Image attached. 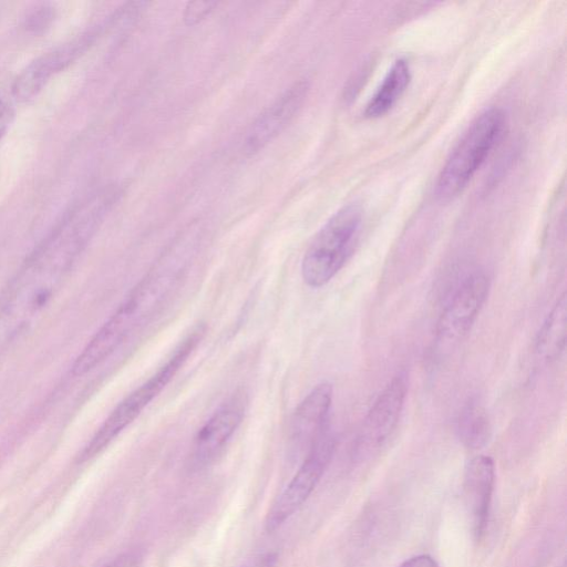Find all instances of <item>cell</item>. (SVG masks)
I'll use <instances>...</instances> for the list:
<instances>
[{
	"mask_svg": "<svg viewBox=\"0 0 567 567\" xmlns=\"http://www.w3.org/2000/svg\"><path fill=\"white\" fill-rule=\"evenodd\" d=\"M183 246L175 244L130 291L76 357L73 375L93 370L163 307L186 267L188 251Z\"/></svg>",
	"mask_w": 567,
	"mask_h": 567,
	"instance_id": "cell-1",
	"label": "cell"
},
{
	"mask_svg": "<svg viewBox=\"0 0 567 567\" xmlns=\"http://www.w3.org/2000/svg\"><path fill=\"white\" fill-rule=\"evenodd\" d=\"M505 125L506 115L499 107L486 109L474 118L437 176L439 199L452 200L465 189L502 138Z\"/></svg>",
	"mask_w": 567,
	"mask_h": 567,
	"instance_id": "cell-2",
	"label": "cell"
},
{
	"mask_svg": "<svg viewBox=\"0 0 567 567\" xmlns=\"http://www.w3.org/2000/svg\"><path fill=\"white\" fill-rule=\"evenodd\" d=\"M204 333L205 326H196L174 349L167 361L112 410L82 450L79 462H86L100 454L142 413L186 362L203 339Z\"/></svg>",
	"mask_w": 567,
	"mask_h": 567,
	"instance_id": "cell-3",
	"label": "cell"
},
{
	"mask_svg": "<svg viewBox=\"0 0 567 567\" xmlns=\"http://www.w3.org/2000/svg\"><path fill=\"white\" fill-rule=\"evenodd\" d=\"M362 223V208L354 203L344 205L326 221L301 261L307 286L320 288L341 270L359 240Z\"/></svg>",
	"mask_w": 567,
	"mask_h": 567,
	"instance_id": "cell-4",
	"label": "cell"
},
{
	"mask_svg": "<svg viewBox=\"0 0 567 567\" xmlns=\"http://www.w3.org/2000/svg\"><path fill=\"white\" fill-rule=\"evenodd\" d=\"M336 445L337 439L330 427L311 444L300 467L269 507L266 530L279 528L309 498L331 462Z\"/></svg>",
	"mask_w": 567,
	"mask_h": 567,
	"instance_id": "cell-5",
	"label": "cell"
},
{
	"mask_svg": "<svg viewBox=\"0 0 567 567\" xmlns=\"http://www.w3.org/2000/svg\"><path fill=\"white\" fill-rule=\"evenodd\" d=\"M408 388L406 373L399 372L377 396L354 441V453L359 458L373 455L392 436L404 408Z\"/></svg>",
	"mask_w": 567,
	"mask_h": 567,
	"instance_id": "cell-6",
	"label": "cell"
},
{
	"mask_svg": "<svg viewBox=\"0 0 567 567\" xmlns=\"http://www.w3.org/2000/svg\"><path fill=\"white\" fill-rule=\"evenodd\" d=\"M491 288V280L484 271L467 275L453 292L436 323L440 341L454 343L471 330L482 310Z\"/></svg>",
	"mask_w": 567,
	"mask_h": 567,
	"instance_id": "cell-7",
	"label": "cell"
},
{
	"mask_svg": "<svg viewBox=\"0 0 567 567\" xmlns=\"http://www.w3.org/2000/svg\"><path fill=\"white\" fill-rule=\"evenodd\" d=\"M247 402V394L236 391L203 424L193 441L192 467L199 470L218 455L243 422Z\"/></svg>",
	"mask_w": 567,
	"mask_h": 567,
	"instance_id": "cell-8",
	"label": "cell"
},
{
	"mask_svg": "<svg viewBox=\"0 0 567 567\" xmlns=\"http://www.w3.org/2000/svg\"><path fill=\"white\" fill-rule=\"evenodd\" d=\"M308 91V82L301 80L277 97L250 125L243 144L244 153L254 155L276 138L296 116Z\"/></svg>",
	"mask_w": 567,
	"mask_h": 567,
	"instance_id": "cell-9",
	"label": "cell"
},
{
	"mask_svg": "<svg viewBox=\"0 0 567 567\" xmlns=\"http://www.w3.org/2000/svg\"><path fill=\"white\" fill-rule=\"evenodd\" d=\"M495 485V464L491 456L472 457L464 470L463 494L472 533L480 540L486 530Z\"/></svg>",
	"mask_w": 567,
	"mask_h": 567,
	"instance_id": "cell-10",
	"label": "cell"
},
{
	"mask_svg": "<svg viewBox=\"0 0 567 567\" xmlns=\"http://www.w3.org/2000/svg\"><path fill=\"white\" fill-rule=\"evenodd\" d=\"M333 388L329 382L317 384L299 403L290 422V440L296 447L311 444L329 427Z\"/></svg>",
	"mask_w": 567,
	"mask_h": 567,
	"instance_id": "cell-11",
	"label": "cell"
},
{
	"mask_svg": "<svg viewBox=\"0 0 567 567\" xmlns=\"http://www.w3.org/2000/svg\"><path fill=\"white\" fill-rule=\"evenodd\" d=\"M411 81L410 64L398 59L388 70L382 82L369 100L364 115L377 118L386 114L399 101Z\"/></svg>",
	"mask_w": 567,
	"mask_h": 567,
	"instance_id": "cell-12",
	"label": "cell"
},
{
	"mask_svg": "<svg viewBox=\"0 0 567 567\" xmlns=\"http://www.w3.org/2000/svg\"><path fill=\"white\" fill-rule=\"evenodd\" d=\"M567 298L564 292L545 318L536 337L535 349L539 358L550 362L560 357L566 344Z\"/></svg>",
	"mask_w": 567,
	"mask_h": 567,
	"instance_id": "cell-13",
	"label": "cell"
},
{
	"mask_svg": "<svg viewBox=\"0 0 567 567\" xmlns=\"http://www.w3.org/2000/svg\"><path fill=\"white\" fill-rule=\"evenodd\" d=\"M456 433L460 442L470 450L485 446L492 434V426L485 409L475 400H470L461 410Z\"/></svg>",
	"mask_w": 567,
	"mask_h": 567,
	"instance_id": "cell-14",
	"label": "cell"
},
{
	"mask_svg": "<svg viewBox=\"0 0 567 567\" xmlns=\"http://www.w3.org/2000/svg\"><path fill=\"white\" fill-rule=\"evenodd\" d=\"M216 1H192L185 7L183 18L186 24L193 25L205 19L216 7Z\"/></svg>",
	"mask_w": 567,
	"mask_h": 567,
	"instance_id": "cell-15",
	"label": "cell"
},
{
	"mask_svg": "<svg viewBox=\"0 0 567 567\" xmlns=\"http://www.w3.org/2000/svg\"><path fill=\"white\" fill-rule=\"evenodd\" d=\"M143 556L140 553H125L112 559L102 567H140Z\"/></svg>",
	"mask_w": 567,
	"mask_h": 567,
	"instance_id": "cell-16",
	"label": "cell"
},
{
	"mask_svg": "<svg viewBox=\"0 0 567 567\" xmlns=\"http://www.w3.org/2000/svg\"><path fill=\"white\" fill-rule=\"evenodd\" d=\"M278 560L276 551L258 554L246 561L241 567H275Z\"/></svg>",
	"mask_w": 567,
	"mask_h": 567,
	"instance_id": "cell-17",
	"label": "cell"
},
{
	"mask_svg": "<svg viewBox=\"0 0 567 567\" xmlns=\"http://www.w3.org/2000/svg\"><path fill=\"white\" fill-rule=\"evenodd\" d=\"M399 567H440L437 561L427 554H420L404 560Z\"/></svg>",
	"mask_w": 567,
	"mask_h": 567,
	"instance_id": "cell-18",
	"label": "cell"
},
{
	"mask_svg": "<svg viewBox=\"0 0 567 567\" xmlns=\"http://www.w3.org/2000/svg\"><path fill=\"white\" fill-rule=\"evenodd\" d=\"M13 117V112L10 109V106L0 100V138L4 135L7 132L11 121Z\"/></svg>",
	"mask_w": 567,
	"mask_h": 567,
	"instance_id": "cell-19",
	"label": "cell"
},
{
	"mask_svg": "<svg viewBox=\"0 0 567 567\" xmlns=\"http://www.w3.org/2000/svg\"><path fill=\"white\" fill-rule=\"evenodd\" d=\"M560 567H565V565L560 566Z\"/></svg>",
	"mask_w": 567,
	"mask_h": 567,
	"instance_id": "cell-20",
	"label": "cell"
}]
</instances>
